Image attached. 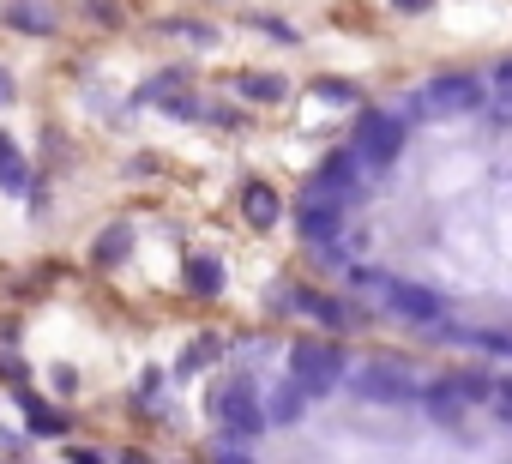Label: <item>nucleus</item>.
Segmentation results:
<instances>
[{
  "label": "nucleus",
  "instance_id": "21",
  "mask_svg": "<svg viewBox=\"0 0 512 464\" xmlns=\"http://www.w3.org/2000/svg\"><path fill=\"white\" fill-rule=\"evenodd\" d=\"M434 0H392V13H428Z\"/></svg>",
  "mask_w": 512,
  "mask_h": 464
},
{
  "label": "nucleus",
  "instance_id": "13",
  "mask_svg": "<svg viewBox=\"0 0 512 464\" xmlns=\"http://www.w3.org/2000/svg\"><path fill=\"white\" fill-rule=\"evenodd\" d=\"M428 97H434V103H452V109H458V103H464V109H482V85H476V79H434Z\"/></svg>",
  "mask_w": 512,
  "mask_h": 464
},
{
  "label": "nucleus",
  "instance_id": "3",
  "mask_svg": "<svg viewBox=\"0 0 512 464\" xmlns=\"http://www.w3.org/2000/svg\"><path fill=\"white\" fill-rule=\"evenodd\" d=\"M290 374H296L314 398H326L350 368H344V350H332V344H296V350H290Z\"/></svg>",
  "mask_w": 512,
  "mask_h": 464
},
{
  "label": "nucleus",
  "instance_id": "16",
  "mask_svg": "<svg viewBox=\"0 0 512 464\" xmlns=\"http://www.w3.org/2000/svg\"><path fill=\"white\" fill-rule=\"evenodd\" d=\"M127 248H133V229H103L97 260H103V266H115V260H127Z\"/></svg>",
  "mask_w": 512,
  "mask_h": 464
},
{
  "label": "nucleus",
  "instance_id": "8",
  "mask_svg": "<svg viewBox=\"0 0 512 464\" xmlns=\"http://www.w3.org/2000/svg\"><path fill=\"white\" fill-rule=\"evenodd\" d=\"M0 19H7V31H25V37H55L61 31V19L43 7V0H13Z\"/></svg>",
  "mask_w": 512,
  "mask_h": 464
},
{
  "label": "nucleus",
  "instance_id": "7",
  "mask_svg": "<svg viewBox=\"0 0 512 464\" xmlns=\"http://www.w3.org/2000/svg\"><path fill=\"white\" fill-rule=\"evenodd\" d=\"M386 302H392L398 320H440V314H446V308L434 302V290H422V284H386Z\"/></svg>",
  "mask_w": 512,
  "mask_h": 464
},
{
  "label": "nucleus",
  "instance_id": "2",
  "mask_svg": "<svg viewBox=\"0 0 512 464\" xmlns=\"http://www.w3.org/2000/svg\"><path fill=\"white\" fill-rule=\"evenodd\" d=\"M211 416L241 440V434H266L272 428V416H266V398H253V386L247 380H229L217 398H211Z\"/></svg>",
  "mask_w": 512,
  "mask_h": 464
},
{
  "label": "nucleus",
  "instance_id": "18",
  "mask_svg": "<svg viewBox=\"0 0 512 464\" xmlns=\"http://www.w3.org/2000/svg\"><path fill=\"white\" fill-rule=\"evenodd\" d=\"M302 308H308V314H320L326 326H350V314H344L332 296H302Z\"/></svg>",
  "mask_w": 512,
  "mask_h": 464
},
{
  "label": "nucleus",
  "instance_id": "17",
  "mask_svg": "<svg viewBox=\"0 0 512 464\" xmlns=\"http://www.w3.org/2000/svg\"><path fill=\"white\" fill-rule=\"evenodd\" d=\"M19 404H25V416H31V428H37V434H61V416H55V410H43L31 392H19Z\"/></svg>",
  "mask_w": 512,
  "mask_h": 464
},
{
  "label": "nucleus",
  "instance_id": "20",
  "mask_svg": "<svg viewBox=\"0 0 512 464\" xmlns=\"http://www.w3.org/2000/svg\"><path fill=\"white\" fill-rule=\"evenodd\" d=\"M13 97H19V85H13V73L0 67V109H13Z\"/></svg>",
  "mask_w": 512,
  "mask_h": 464
},
{
  "label": "nucleus",
  "instance_id": "12",
  "mask_svg": "<svg viewBox=\"0 0 512 464\" xmlns=\"http://www.w3.org/2000/svg\"><path fill=\"white\" fill-rule=\"evenodd\" d=\"M0 187H7L13 199H19V193H31V163L19 157V145H13V139H0Z\"/></svg>",
  "mask_w": 512,
  "mask_h": 464
},
{
  "label": "nucleus",
  "instance_id": "5",
  "mask_svg": "<svg viewBox=\"0 0 512 464\" xmlns=\"http://www.w3.org/2000/svg\"><path fill=\"white\" fill-rule=\"evenodd\" d=\"M350 187H362V157H356V151H332V157H326V169L308 181V193H320V199L350 193Z\"/></svg>",
  "mask_w": 512,
  "mask_h": 464
},
{
  "label": "nucleus",
  "instance_id": "9",
  "mask_svg": "<svg viewBox=\"0 0 512 464\" xmlns=\"http://www.w3.org/2000/svg\"><path fill=\"white\" fill-rule=\"evenodd\" d=\"M241 217H247L253 229H272V223L284 217V199H278L266 181H247V187H241Z\"/></svg>",
  "mask_w": 512,
  "mask_h": 464
},
{
  "label": "nucleus",
  "instance_id": "22",
  "mask_svg": "<svg viewBox=\"0 0 512 464\" xmlns=\"http://www.w3.org/2000/svg\"><path fill=\"white\" fill-rule=\"evenodd\" d=\"M217 464H247V458L241 452H217Z\"/></svg>",
  "mask_w": 512,
  "mask_h": 464
},
{
  "label": "nucleus",
  "instance_id": "10",
  "mask_svg": "<svg viewBox=\"0 0 512 464\" xmlns=\"http://www.w3.org/2000/svg\"><path fill=\"white\" fill-rule=\"evenodd\" d=\"M296 223H302V236H308V242H332V236H338V205L320 199V193H308Z\"/></svg>",
  "mask_w": 512,
  "mask_h": 464
},
{
  "label": "nucleus",
  "instance_id": "19",
  "mask_svg": "<svg viewBox=\"0 0 512 464\" xmlns=\"http://www.w3.org/2000/svg\"><path fill=\"white\" fill-rule=\"evenodd\" d=\"M163 31H175L181 43H199V49H211V43H217V31H211V25H187V19H175V25H163Z\"/></svg>",
  "mask_w": 512,
  "mask_h": 464
},
{
  "label": "nucleus",
  "instance_id": "1",
  "mask_svg": "<svg viewBox=\"0 0 512 464\" xmlns=\"http://www.w3.org/2000/svg\"><path fill=\"white\" fill-rule=\"evenodd\" d=\"M404 139H410V121H404V115L368 109V115L356 121V157H362V163H374V169H386V163L404 151Z\"/></svg>",
  "mask_w": 512,
  "mask_h": 464
},
{
  "label": "nucleus",
  "instance_id": "15",
  "mask_svg": "<svg viewBox=\"0 0 512 464\" xmlns=\"http://www.w3.org/2000/svg\"><path fill=\"white\" fill-rule=\"evenodd\" d=\"M308 103H362V91L344 85V79H320V85L308 91Z\"/></svg>",
  "mask_w": 512,
  "mask_h": 464
},
{
  "label": "nucleus",
  "instance_id": "14",
  "mask_svg": "<svg viewBox=\"0 0 512 464\" xmlns=\"http://www.w3.org/2000/svg\"><path fill=\"white\" fill-rule=\"evenodd\" d=\"M187 284H193L199 296H217V290H223V266H217L211 254H187Z\"/></svg>",
  "mask_w": 512,
  "mask_h": 464
},
{
  "label": "nucleus",
  "instance_id": "4",
  "mask_svg": "<svg viewBox=\"0 0 512 464\" xmlns=\"http://www.w3.org/2000/svg\"><path fill=\"white\" fill-rule=\"evenodd\" d=\"M350 386H356V398H374V404H404V398H416V380L404 374V368H386V362H368V368H356V374H344Z\"/></svg>",
  "mask_w": 512,
  "mask_h": 464
},
{
  "label": "nucleus",
  "instance_id": "11",
  "mask_svg": "<svg viewBox=\"0 0 512 464\" xmlns=\"http://www.w3.org/2000/svg\"><path fill=\"white\" fill-rule=\"evenodd\" d=\"M229 85H235L247 103H284V97H290V85H284V79H272V73H235Z\"/></svg>",
  "mask_w": 512,
  "mask_h": 464
},
{
  "label": "nucleus",
  "instance_id": "23",
  "mask_svg": "<svg viewBox=\"0 0 512 464\" xmlns=\"http://www.w3.org/2000/svg\"><path fill=\"white\" fill-rule=\"evenodd\" d=\"M500 410H512V386H500Z\"/></svg>",
  "mask_w": 512,
  "mask_h": 464
},
{
  "label": "nucleus",
  "instance_id": "6",
  "mask_svg": "<svg viewBox=\"0 0 512 464\" xmlns=\"http://www.w3.org/2000/svg\"><path fill=\"white\" fill-rule=\"evenodd\" d=\"M308 398H314V392H308L296 374H290L284 386H272V392H266V416H272V428H290V422H302V416H308Z\"/></svg>",
  "mask_w": 512,
  "mask_h": 464
}]
</instances>
